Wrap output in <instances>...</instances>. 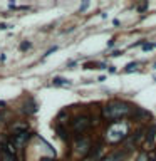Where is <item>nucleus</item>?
Returning <instances> with one entry per match:
<instances>
[{
	"label": "nucleus",
	"instance_id": "f257e3e1",
	"mask_svg": "<svg viewBox=\"0 0 156 161\" xmlns=\"http://www.w3.org/2000/svg\"><path fill=\"white\" fill-rule=\"evenodd\" d=\"M131 111H133V108H131L128 103L116 99V101H109V103L103 108V118L116 123L118 119H123L126 116H129Z\"/></svg>",
	"mask_w": 156,
	"mask_h": 161
},
{
	"label": "nucleus",
	"instance_id": "f03ea898",
	"mask_svg": "<svg viewBox=\"0 0 156 161\" xmlns=\"http://www.w3.org/2000/svg\"><path fill=\"white\" fill-rule=\"evenodd\" d=\"M128 133H129V124L126 121H116L106 131V141L111 143V144L121 143V141H124L129 136Z\"/></svg>",
	"mask_w": 156,
	"mask_h": 161
},
{
	"label": "nucleus",
	"instance_id": "7ed1b4c3",
	"mask_svg": "<svg viewBox=\"0 0 156 161\" xmlns=\"http://www.w3.org/2000/svg\"><path fill=\"white\" fill-rule=\"evenodd\" d=\"M91 126H92V119H91L87 114L76 116V118L71 121V131H72L76 136H81L82 133H86Z\"/></svg>",
	"mask_w": 156,
	"mask_h": 161
},
{
	"label": "nucleus",
	"instance_id": "20e7f679",
	"mask_svg": "<svg viewBox=\"0 0 156 161\" xmlns=\"http://www.w3.org/2000/svg\"><path fill=\"white\" fill-rule=\"evenodd\" d=\"M72 149L77 156H87L92 149V141L87 136H77L72 144Z\"/></svg>",
	"mask_w": 156,
	"mask_h": 161
},
{
	"label": "nucleus",
	"instance_id": "39448f33",
	"mask_svg": "<svg viewBox=\"0 0 156 161\" xmlns=\"http://www.w3.org/2000/svg\"><path fill=\"white\" fill-rule=\"evenodd\" d=\"M32 136H34V133H30V131H25V133H15V134H10V143L15 146L17 149H22V148H25L27 143L32 139Z\"/></svg>",
	"mask_w": 156,
	"mask_h": 161
},
{
	"label": "nucleus",
	"instance_id": "423d86ee",
	"mask_svg": "<svg viewBox=\"0 0 156 161\" xmlns=\"http://www.w3.org/2000/svg\"><path fill=\"white\" fill-rule=\"evenodd\" d=\"M22 113L24 114H27V116H30V114H34V113H37V103L34 101V97H29L24 101V104H22Z\"/></svg>",
	"mask_w": 156,
	"mask_h": 161
},
{
	"label": "nucleus",
	"instance_id": "0eeeda50",
	"mask_svg": "<svg viewBox=\"0 0 156 161\" xmlns=\"http://www.w3.org/2000/svg\"><path fill=\"white\" fill-rule=\"evenodd\" d=\"M101 151H103L101 144H96V146H92V149H91V153H89V155L86 156V161H98V160H99V156H101Z\"/></svg>",
	"mask_w": 156,
	"mask_h": 161
},
{
	"label": "nucleus",
	"instance_id": "6e6552de",
	"mask_svg": "<svg viewBox=\"0 0 156 161\" xmlns=\"http://www.w3.org/2000/svg\"><path fill=\"white\" fill-rule=\"evenodd\" d=\"M10 131H12V134H15V133H25V131H29V124L27 123H14L10 126Z\"/></svg>",
	"mask_w": 156,
	"mask_h": 161
},
{
	"label": "nucleus",
	"instance_id": "1a4fd4ad",
	"mask_svg": "<svg viewBox=\"0 0 156 161\" xmlns=\"http://www.w3.org/2000/svg\"><path fill=\"white\" fill-rule=\"evenodd\" d=\"M155 138H156V124H151L146 129V141L151 144V143H155Z\"/></svg>",
	"mask_w": 156,
	"mask_h": 161
},
{
	"label": "nucleus",
	"instance_id": "9d476101",
	"mask_svg": "<svg viewBox=\"0 0 156 161\" xmlns=\"http://www.w3.org/2000/svg\"><path fill=\"white\" fill-rule=\"evenodd\" d=\"M124 155H126V151H119V153H114V155H108L106 158H103L101 161H121Z\"/></svg>",
	"mask_w": 156,
	"mask_h": 161
},
{
	"label": "nucleus",
	"instance_id": "9b49d317",
	"mask_svg": "<svg viewBox=\"0 0 156 161\" xmlns=\"http://www.w3.org/2000/svg\"><path fill=\"white\" fill-rule=\"evenodd\" d=\"M52 84L54 86H71V81L64 77H54L52 79Z\"/></svg>",
	"mask_w": 156,
	"mask_h": 161
},
{
	"label": "nucleus",
	"instance_id": "f8f14e48",
	"mask_svg": "<svg viewBox=\"0 0 156 161\" xmlns=\"http://www.w3.org/2000/svg\"><path fill=\"white\" fill-rule=\"evenodd\" d=\"M56 131H57L59 138H62V139H67V131L64 129V126L57 124V126H56Z\"/></svg>",
	"mask_w": 156,
	"mask_h": 161
},
{
	"label": "nucleus",
	"instance_id": "ddd939ff",
	"mask_svg": "<svg viewBox=\"0 0 156 161\" xmlns=\"http://www.w3.org/2000/svg\"><path fill=\"white\" fill-rule=\"evenodd\" d=\"M141 66V62H131V64H128L126 66V72H134V71H138V67Z\"/></svg>",
	"mask_w": 156,
	"mask_h": 161
},
{
	"label": "nucleus",
	"instance_id": "4468645a",
	"mask_svg": "<svg viewBox=\"0 0 156 161\" xmlns=\"http://www.w3.org/2000/svg\"><path fill=\"white\" fill-rule=\"evenodd\" d=\"M32 47V44L29 40H24V42H20V45H19V49H20L22 52H25V51H29V49H30Z\"/></svg>",
	"mask_w": 156,
	"mask_h": 161
},
{
	"label": "nucleus",
	"instance_id": "2eb2a0df",
	"mask_svg": "<svg viewBox=\"0 0 156 161\" xmlns=\"http://www.w3.org/2000/svg\"><path fill=\"white\" fill-rule=\"evenodd\" d=\"M136 161H150V156H148V153H139V156H138V160Z\"/></svg>",
	"mask_w": 156,
	"mask_h": 161
},
{
	"label": "nucleus",
	"instance_id": "dca6fc26",
	"mask_svg": "<svg viewBox=\"0 0 156 161\" xmlns=\"http://www.w3.org/2000/svg\"><path fill=\"white\" fill-rule=\"evenodd\" d=\"M156 44L155 42H150V44H143V51H150V49H155Z\"/></svg>",
	"mask_w": 156,
	"mask_h": 161
},
{
	"label": "nucleus",
	"instance_id": "f3484780",
	"mask_svg": "<svg viewBox=\"0 0 156 161\" xmlns=\"http://www.w3.org/2000/svg\"><path fill=\"white\" fill-rule=\"evenodd\" d=\"M5 121V108H2V111H0V123H4Z\"/></svg>",
	"mask_w": 156,
	"mask_h": 161
},
{
	"label": "nucleus",
	"instance_id": "a211bd4d",
	"mask_svg": "<svg viewBox=\"0 0 156 161\" xmlns=\"http://www.w3.org/2000/svg\"><path fill=\"white\" fill-rule=\"evenodd\" d=\"M146 7H148V4H146V2H144V4H139V5H138V10L143 12V10H146Z\"/></svg>",
	"mask_w": 156,
	"mask_h": 161
},
{
	"label": "nucleus",
	"instance_id": "6ab92c4d",
	"mask_svg": "<svg viewBox=\"0 0 156 161\" xmlns=\"http://www.w3.org/2000/svg\"><path fill=\"white\" fill-rule=\"evenodd\" d=\"M87 7H89V2H84L82 5H81V9H79V12H84L86 9H87Z\"/></svg>",
	"mask_w": 156,
	"mask_h": 161
},
{
	"label": "nucleus",
	"instance_id": "aec40b11",
	"mask_svg": "<svg viewBox=\"0 0 156 161\" xmlns=\"http://www.w3.org/2000/svg\"><path fill=\"white\" fill-rule=\"evenodd\" d=\"M121 54H123L121 51H114L113 54H111V56H113V57H118V56H121Z\"/></svg>",
	"mask_w": 156,
	"mask_h": 161
},
{
	"label": "nucleus",
	"instance_id": "412c9836",
	"mask_svg": "<svg viewBox=\"0 0 156 161\" xmlns=\"http://www.w3.org/2000/svg\"><path fill=\"white\" fill-rule=\"evenodd\" d=\"M5 29H9V25H7V24H4V22H2V24H0V30H5Z\"/></svg>",
	"mask_w": 156,
	"mask_h": 161
},
{
	"label": "nucleus",
	"instance_id": "4be33fe9",
	"mask_svg": "<svg viewBox=\"0 0 156 161\" xmlns=\"http://www.w3.org/2000/svg\"><path fill=\"white\" fill-rule=\"evenodd\" d=\"M108 45H109V47H113V45H114V39H111V40L108 42Z\"/></svg>",
	"mask_w": 156,
	"mask_h": 161
},
{
	"label": "nucleus",
	"instance_id": "5701e85b",
	"mask_svg": "<svg viewBox=\"0 0 156 161\" xmlns=\"http://www.w3.org/2000/svg\"><path fill=\"white\" fill-rule=\"evenodd\" d=\"M155 158H156V148H155Z\"/></svg>",
	"mask_w": 156,
	"mask_h": 161
},
{
	"label": "nucleus",
	"instance_id": "b1692460",
	"mask_svg": "<svg viewBox=\"0 0 156 161\" xmlns=\"http://www.w3.org/2000/svg\"><path fill=\"white\" fill-rule=\"evenodd\" d=\"M153 79H155V81H156V76H153Z\"/></svg>",
	"mask_w": 156,
	"mask_h": 161
},
{
	"label": "nucleus",
	"instance_id": "393cba45",
	"mask_svg": "<svg viewBox=\"0 0 156 161\" xmlns=\"http://www.w3.org/2000/svg\"><path fill=\"white\" fill-rule=\"evenodd\" d=\"M52 161H59V160H52Z\"/></svg>",
	"mask_w": 156,
	"mask_h": 161
}]
</instances>
